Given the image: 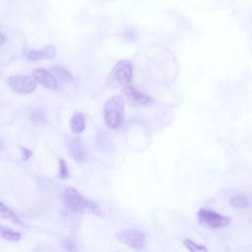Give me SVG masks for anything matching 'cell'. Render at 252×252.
Returning <instances> with one entry per match:
<instances>
[{"mask_svg":"<svg viewBox=\"0 0 252 252\" xmlns=\"http://www.w3.org/2000/svg\"><path fill=\"white\" fill-rule=\"evenodd\" d=\"M63 201L66 206L73 212L76 213H90L96 216H103V213L99 206L88 199L85 198L77 189L74 187H67L63 192Z\"/></svg>","mask_w":252,"mask_h":252,"instance_id":"cell-1","label":"cell"},{"mask_svg":"<svg viewBox=\"0 0 252 252\" xmlns=\"http://www.w3.org/2000/svg\"><path fill=\"white\" fill-rule=\"evenodd\" d=\"M124 105L125 100L121 94L112 95L105 101L103 117L109 129H116L122 124L124 119Z\"/></svg>","mask_w":252,"mask_h":252,"instance_id":"cell-2","label":"cell"},{"mask_svg":"<svg viewBox=\"0 0 252 252\" xmlns=\"http://www.w3.org/2000/svg\"><path fill=\"white\" fill-rule=\"evenodd\" d=\"M197 217L199 223L210 229L222 228L230 223V218L220 215L212 210L200 209L197 213Z\"/></svg>","mask_w":252,"mask_h":252,"instance_id":"cell-3","label":"cell"},{"mask_svg":"<svg viewBox=\"0 0 252 252\" xmlns=\"http://www.w3.org/2000/svg\"><path fill=\"white\" fill-rule=\"evenodd\" d=\"M110 82L116 86H128L133 79V65L129 60H120L109 73Z\"/></svg>","mask_w":252,"mask_h":252,"instance_id":"cell-4","label":"cell"},{"mask_svg":"<svg viewBox=\"0 0 252 252\" xmlns=\"http://www.w3.org/2000/svg\"><path fill=\"white\" fill-rule=\"evenodd\" d=\"M36 80L32 75H13L7 79L10 89L18 94H30L36 88Z\"/></svg>","mask_w":252,"mask_h":252,"instance_id":"cell-5","label":"cell"},{"mask_svg":"<svg viewBox=\"0 0 252 252\" xmlns=\"http://www.w3.org/2000/svg\"><path fill=\"white\" fill-rule=\"evenodd\" d=\"M116 238L119 242L129 246L134 250H142L146 244L145 234L134 228L126 229L116 233Z\"/></svg>","mask_w":252,"mask_h":252,"instance_id":"cell-6","label":"cell"},{"mask_svg":"<svg viewBox=\"0 0 252 252\" xmlns=\"http://www.w3.org/2000/svg\"><path fill=\"white\" fill-rule=\"evenodd\" d=\"M123 94L126 96L129 103L134 106L145 105L153 101V98L151 96L143 94L141 91H139L135 87H132L129 85L123 88Z\"/></svg>","mask_w":252,"mask_h":252,"instance_id":"cell-7","label":"cell"},{"mask_svg":"<svg viewBox=\"0 0 252 252\" xmlns=\"http://www.w3.org/2000/svg\"><path fill=\"white\" fill-rule=\"evenodd\" d=\"M32 76L34 77L37 83H39L40 85L44 86L49 90H56L58 88V83L55 76L45 69H34L32 72Z\"/></svg>","mask_w":252,"mask_h":252,"instance_id":"cell-8","label":"cell"},{"mask_svg":"<svg viewBox=\"0 0 252 252\" xmlns=\"http://www.w3.org/2000/svg\"><path fill=\"white\" fill-rule=\"evenodd\" d=\"M56 55V47L52 44L43 46L41 49H30L26 53V57L32 61L51 59Z\"/></svg>","mask_w":252,"mask_h":252,"instance_id":"cell-9","label":"cell"},{"mask_svg":"<svg viewBox=\"0 0 252 252\" xmlns=\"http://www.w3.org/2000/svg\"><path fill=\"white\" fill-rule=\"evenodd\" d=\"M68 151L72 158L77 162H82L86 159V150L82 141L78 138H71L67 143Z\"/></svg>","mask_w":252,"mask_h":252,"instance_id":"cell-10","label":"cell"},{"mask_svg":"<svg viewBox=\"0 0 252 252\" xmlns=\"http://www.w3.org/2000/svg\"><path fill=\"white\" fill-rule=\"evenodd\" d=\"M86 127V119L85 115L82 112L76 111L71 117L70 120V128L74 134H80L85 130Z\"/></svg>","mask_w":252,"mask_h":252,"instance_id":"cell-11","label":"cell"},{"mask_svg":"<svg viewBox=\"0 0 252 252\" xmlns=\"http://www.w3.org/2000/svg\"><path fill=\"white\" fill-rule=\"evenodd\" d=\"M51 73L55 76V78L61 82L65 83H71L74 81L73 76L71 72H69L65 67L63 66H53L51 68Z\"/></svg>","mask_w":252,"mask_h":252,"instance_id":"cell-12","label":"cell"},{"mask_svg":"<svg viewBox=\"0 0 252 252\" xmlns=\"http://www.w3.org/2000/svg\"><path fill=\"white\" fill-rule=\"evenodd\" d=\"M0 217L3 219H9L12 220L14 222L23 225V226H27L25 224V222H23L20 218L17 216V214L15 212H13L10 208H8L3 202H1L0 204Z\"/></svg>","mask_w":252,"mask_h":252,"instance_id":"cell-13","label":"cell"},{"mask_svg":"<svg viewBox=\"0 0 252 252\" xmlns=\"http://www.w3.org/2000/svg\"><path fill=\"white\" fill-rule=\"evenodd\" d=\"M1 231V236L3 239L7 240V241H11V242H17L21 239L22 237V233L19 231H15L9 228H6L4 226H1L0 228Z\"/></svg>","mask_w":252,"mask_h":252,"instance_id":"cell-14","label":"cell"},{"mask_svg":"<svg viewBox=\"0 0 252 252\" xmlns=\"http://www.w3.org/2000/svg\"><path fill=\"white\" fill-rule=\"evenodd\" d=\"M230 206L236 209H244L250 205V200L244 196H234L229 200Z\"/></svg>","mask_w":252,"mask_h":252,"instance_id":"cell-15","label":"cell"},{"mask_svg":"<svg viewBox=\"0 0 252 252\" xmlns=\"http://www.w3.org/2000/svg\"><path fill=\"white\" fill-rule=\"evenodd\" d=\"M183 245L190 252H208V248L205 245L198 244V243H196L193 240L188 239V238L183 239Z\"/></svg>","mask_w":252,"mask_h":252,"instance_id":"cell-16","label":"cell"},{"mask_svg":"<svg viewBox=\"0 0 252 252\" xmlns=\"http://www.w3.org/2000/svg\"><path fill=\"white\" fill-rule=\"evenodd\" d=\"M63 247L66 250V252H78L77 244L72 238H65L63 240Z\"/></svg>","mask_w":252,"mask_h":252,"instance_id":"cell-17","label":"cell"},{"mask_svg":"<svg viewBox=\"0 0 252 252\" xmlns=\"http://www.w3.org/2000/svg\"><path fill=\"white\" fill-rule=\"evenodd\" d=\"M59 174L61 178H67L69 177V170L67 167V163L64 159H59Z\"/></svg>","mask_w":252,"mask_h":252,"instance_id":"cell-18","label":"cell"},{"mask_svg":"<svg viewBox=\"0 0 252 252\" xmlns=\"http://www.w3.org/2000/svg\"><path fill=\"white\" fill-rule=\"evenodd\" d=\"M21 150H22V153H23V159L28 160L32 157V153L30 150L26 149V148H21Z\"/></svg>","mask_w":252,"mask_h":252,"instance_id":"cell-19","label":"cell"},{"mask_svg":"<svg viewBox=\"0 0 252 252\" xmlns=\"http://www.w3.org/2000/svg\"><path fill=\"white\" fill-rule=\"evenodd\" d=\"M4 41H5V37H4V35L2 34V35H1V44H3Z\"/></svg>","mask_w":252,"mask_h":252,"instance_id":"cell-20","label":"cell"}]
</instances>
